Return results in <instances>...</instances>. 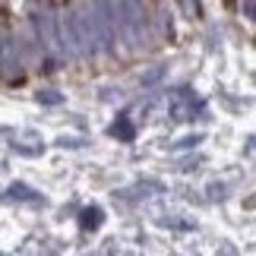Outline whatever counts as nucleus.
<instances>
[{"label": "nucleus", "instance_id": "1", "mask_svg": "<svg viewBox=\"0 0 256 256\" xmlns=\"http://www.w3.org/2000/svg\"><path fill=\"white\" fill-rule=\"evenodd\" d=\"M82 224H86V228H88V224H98V212H86V222Z\"/></svg>", "mask_w": 256, "mask_h": 256}]
</instances>
